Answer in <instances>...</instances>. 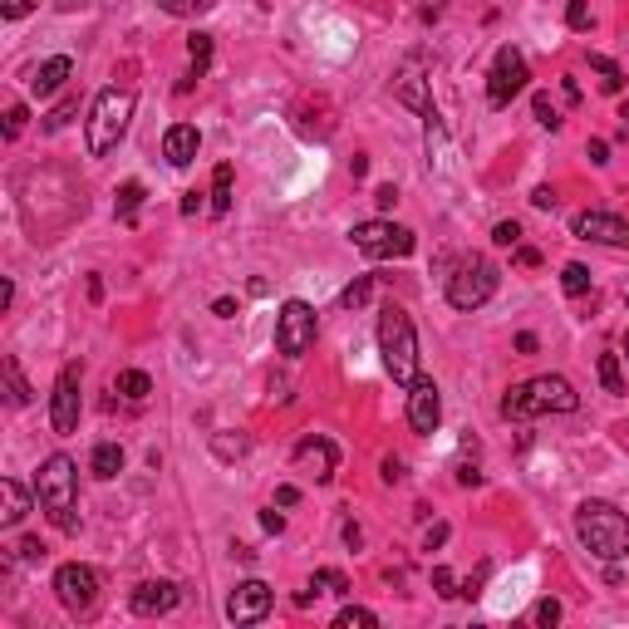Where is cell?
Wrapping results in <instances>:
<instances>
[{
  "label": "cell",
  "instance_id": "obj_40",
  "mask_svg": "<svg viewBox=\"0 0 629 629\" xmlns=\"http://www.w3.org/2000/svg\"><path fill=\"white\" fill-rule=\"evenodd\" d=\"M15 551H20V561H30V566H35V561H45V546H40V536H25Z\"/></svg>",
  "mask_w": 629,
  "mask_h": 629
},
{
  "label": "cell",
  "instance_id": "obj_35",
  "mask_svg": "<svg viewBox=\"0 0 629 629\" xmlns=\"http://www.w3.org/2000/svg\"><path fill=\"white\" fill-rule=\"evenodd\" d=\"M25 118H30V109H25V104H10V109H5V138H10V143L25 133Z\"/></svg>",
  "mask_w": 629,
  "mask_h": 629
},
{
  "label": "cell",
  "instance_id": "obj_26",
  "mask_svg": "<svg viewBox=\"0 0 629 629\" xmlns=\"http://www.w3.org/2000/svg\"><path fill=\"white\" fill-rule=\"evenodd\" d=\"M118 394H123L128 403H143L148 394H153V379H148L143 369H123V374H118Z\"/></svg>",
  "mask_w": 629,
  "mask_h": 629
},
{
  "label": "cell",
  "instance_id": "obj_18",
  "mask_svg": "<svg viewBox=\"0 0 629 629\" xmlns=\"http://www.w3.org/2000/svg\"><path fill=\"white\" fill-rule=\"evenodd\" d=\"M74 74V59L69 55H55V59H45L40 69H35V79H30V89L40 94V99H50V94H59L64 89V79Z\"/></svg>",
  "mask_w": 629,
  "mask_h": 629
},
{
  "label": "cell",
  "instance_id": "obj_34",
  "mask_svg": "<svg viewBox=\"0 0 629 629\" xmlns=\"http://www.w3.org/2000/svg\"><path fill=\"white\" fill-rule=\"evenodd\" d=\"M531 109H536V123H541V128H561V114H556L551 94H536V99H531Z\"/></svg>",
  "mask_w": 629,
  "mask_h": 629
},
{
  "label": "cell",
  "instance_id": "obj_44",
  "mask_svg": "<svg viewBox=\"0 0 629 629\" xmlns=\"http://www.w3.org/2000/svg\"><path fill=\"white\" fill-rule=\"evenodd\" d=\"M516 266H526V271H531V266H541V251H531V246H516Z\"/></svg>",
  "mask_w": 629,
  "mask_h": 629
},
{
  "label": "cell",
  "instance_id": "obj_21",
  "mask_svg": "<svg viewBox=\"0 0 629 629\" xmlns=\"http://www.w3.org/2000/svg\"><path fill=\"white\" fill-rule=\"evenodd\" d=\"M315 595H349V580H344L340 571H315L310 575V585L295 595V605H310Z\"/></svg>",
  "mask_w": 629,
  "mask_h": 629
},
{
  "label": "cell",
  "instance_id": "obj_6",
  "mask_svg": "<svg viewBox=\"0 0 629 629\" xmlns=\"http://www.w3.org/2000/svg\"><path fill=\"white\" fill-rule=\"evenodd\" d=\"M497 286H502V276L487 256H462L448 276V305L453 310H482L497 295Z\"/></svg>",
  "mask_w": 629,
  "mask_h": 629
},
{
  "label": "cell",
  "instance_id": "obj_12",
  "mask_svg": "<svg viewBox=\"0 0 629 629\" xmlns=\"http://www.w3.org/2000/svg\"><path fill=\"white\" fill-rule=\"evenodd\" d=\"M79 379H84L79 364H64L59 379H55V394H50V428H55L59 438L79 428Z\"/></svg>",
  "mask_w": 629,
  "mask_h": 629
},
{
  "label": "cell",
  "instance_id": "obj_17",
  "mask_svg": "<svg viewBox=\"0 0 629 629\" xmlns=\"http://www.w3.org/2000/svg\"><path fill=\"white\" fill-rule=\"evenodd\" d=\"M197 148H202V133L192 123H172L168 133H163V158H168L172 168H187L197 158Z\"/></svg>",
  "mask_w": 629,
  "mask_h": 629
},
{
  "label": "cell",
  "instance_id": "obj_13",
  "mask_svg": "<svg viewBox=\"0 0 629 629\" xmlns=\"http://www.w3.org/2000/svg\"><path fill=\"white\" fill-rule=\"evenodd\" d=\"M408 423H413V433H433L443 423V399H438V384L428 374H418L408 384Z\"/></svg>",
  "mask_w": 629,
  "mask_h": 629
},
{
  "label": "cell",
  "instance_id": "obj_33",
  "mask_svg": "<svg viewBox=\"0 0 629 629\" xmlns=\"http://www.w3.org/2000/svg\"><path fill=\"white\" fill-rule=\"evenodd\" d=\"M369 295H374V281L364 276V281H354V286H344L340 305H344V310H359V305H369Z\"/></svg>",
  "mask_w": 629,
  "mask_h": 629
},
{
  "label": "cell",
  "instance_id": "obj_5",
  "mask_svg": "<svg viewBox=\"0 0 629 629\" xmlns=\"http://www.w3.org/2000/svg\"><path fill=\"white\" fill-rule=\"evenodd\" d=\"M133 89H118L109 84L99 99H94V109H89V123H84V143H89V153L94 158H109L118 143H123V133H128V118H133Z\"/></svg>",
  "mask_w": 629,
  "mask_h": 629
},
{
  "label": "cell",
  "instance_id": "obj_53",
  "mask_svg": "<svg viewBox=\"0 0 629 629\" xmlns=\"http://www.w3.org/2000/svg\"><path fill=\"white\" fill-rule=\"evenodd\" d=\"M625 310H629V295H625Z\"/></svg>",
  "mask_w": 629,
  "mask_h": 629
},
{
  "label": "cell",
  "instance_id": "obj_11",
  "mask_svg": "<svg viewBox=\"0 0 629 629\" xmlns=\"http://www.w3.org/2000/svg\"><path fill=\"white\" fill-rule=\"evenodd\" d=\"M276 605V590L266 580H241L236 590L227 595V620L231 625H261Z\"/></svg>",
  "mask_w": 629,
  "mask_h": 629
},
{
  "label": "cell",
  "instance_id": "obj_27",
  "mask_svg": "<svg viewBox=\"0 0 629 629\" xmlns=\"http://www.w3.org/2000/svg\"><path fill=\"white\" fill-rule=\"evenodd\" d=\"M187 59H192V79H202L212 69V35H187Z\"/></svg>",
  "mask_w": 629,
  "mask_h": 629
},
{
  "label": "cell",
  "instance_id": "obj_50",
  "mask_svg": "<svg viewBox=\"0 0 629 629\" xmlns=\"http://www.w3.org/2000/svg\"><path fill=\"white\" fill-rule=\"evenodd\" d=\"M261 526H266V531H286V516H281V512H266V516H261Z\"/></svg>",
  "mask_w": 629,
  "mask_h": 629
},
{
  "label": "cell",
  "instance_id": "obj_48",
  "mask_svg": "<svg viewBox=\"0 0 629 629\" xmlns=\"http://www.w3.org/2000/svg\"><path fill=\"white\" fill-rule=\"evenodd\" d=\"M202 212V192H187V202H182V217H197Z\"/></svg>",
  "mask_w": 629,
  "mask_h": 629
},
{
  "label": "cell",
  "instance_id": "obj_42",
  "mask_svg": "<svg viewBox=\"0 0 629 629\" xmlns=\"http://www.w3.org/2000/svg\"><path fill=\"white\" fill-rule=\"evenodd\" d=\"M433 590H438V595H458V590H453V571H448V566H438V571H433Z\"/></svg>",
  "mask_w": 629,
  "mask_h": 629
},
{
  "label": "cell",
  "instance_id": "obj_31",
  "mask_svg": "<svg viewBox=\"0 0 629 629\" xmlns=\"http://www.w3.org/2000/svg\"><path fill=\"white\" fill-rule=\"evenodd\" d=\"M217 0H158V10H168L177 20H192V15H207Z\"/></svg>",
  "mask_w": 629,
  "mask_h": 629
},
{
  "label": "cell",
  "instance_id": "obj_32",
  "mask_svg": "<svg viewBox=\"0 0 629 629\" xmlns=\"http://www.w3.org/2000/svg\"><path fill=\"white\" fill-rule=\"evenodd\" d=\"M561 290H566V295H585V290H590V271H585L580 261H571V266L561 271Z\"/></svg>",
  "mask_w": 629,
  "mask_h": 629
},
{
  "label": "cell",
  "instance_id": "obj_14",
  "mask_svg": "<svg viewBox=\"0 0 629 629\" xmlns=\"http://www.w3.org/2000/svg\"><path fill=\"white\" fill-rule=\"evenodd\" d=\"M580 241H600V246H629V222L615 212H580L571 222Z\"/></svg>",
  "mask_w": 629,
  "mask_h": 629
},
{
  "label": "cell",
  "instance_id": "obj_16",
  "mask_svg": "<svg viewBox=\"0 0 629 629\" xmlns=\"http://www.w3.org/2000/svg\"><path fill=\"white\" fill-rule=\"evenodd\" d=\"M335 462H340V453H335L330 438H300V443H295V467L315 472V482H330V477H335Z\"/></svg>",
  "mask_w": 629,
  "mask_h": 629
},
{
  "label": "cell",
  "instance_id": "obj_45",
  "mask_svg": "<svg viewBox=\"0 0 629 629\" xmlns=\"http://www.w3.org/2000/svg\"><path fill=\"white\" fill-rule=\"evenodd\" d=\"M295 502H300V487H276V507H295Z\"/></svg>",
  "mask_w": 629,
  "mask_h": 629
},
{
  "label": "cell",
  "instance_id": "obj_1",
  "mask_svg": "<svg viewBox=\"0 0 629 629\" xmlns=\"http://www.w3.org/2000/svg\"><path fill=\"white\" fill-rule=\"evenodd\" d=\"M575 536L600 561L629 556V516L620 507H610V502H580L575 507Z\"/></svg>",
  "mask_w": 629,
  "mask_h": 629
},
{
  "label": "cell",
  "instance_id": "obj_25",
  "mask_svg": "<svg viewBox=\"0 0 629 629\" xmlns=\"http://www.w3.org/2000/svg\"><path fill=\"white\" fill-rule=\"evenodd\" d=\"M231 177H236L231 163H217V172H212V212H217V217L231 212Z\"/></svg>",
  "mask_w": 629,
  "mask_h": 629
},
{
  "label": "cell",
  "instance_id": "obj_3",
  "mask_svg": "<svg viewBox=\"0 0 629 629\" xmlns=\"http://www.w3.org/2000/svg\"><path fill=\"white\" fill-rule=\"evenodd\" d=\"M379 354H384V369L399 389H408L418 379V330H413L403 305L379 310Z\"/></svg>",
  "mask_w": 629,
  "mask_h": 629
},
{
  "label": "cell",
  "instance_id": "obj_19",
  "mask_svg": "<svg viewBox=\"0 0 629 629\" xmlns=\"http://www.w3.org/2000/svg\"><path fill=\"white\" fill-rule=\"evenodd\" d=\"M30 512V492L15 482V477H5L0 482V526H20Z\"/></svg>",
  "mask_w": 629,
  "mask_h": 629
},
{
  "label": "cell",
  "instance_id": "obj_28",
  "mask_svg": "<svg viewBox=\"0 0 629 629\" xmlns=\"http://www.w3.org/2000/svg\"><path fill=\"white\" fill-rule=\"evenodd\" d=\"M600 384H605V394H625V374H620V354H600Z\"/></svg>",
  "mask_w": 629,
  "mask_h": 629
},
{
  "label": "cell",
  "instance_id": "obj_43",
  "mask_svg": "<svg viewBox=\"0 0 629 629\" xmlns=\"http://www.w3.org/2000/svg\"><path fill=\"white\" fill-rule=\"evenodd\" d=\"M585 153H590V163H610V143H605V138H590Z\"/></svg>",
  "mask_w": 629,
  "mask_h": 629
},
{
  "label": "cell",
  "instance_id": "obj_30",
  "mask_svg": "<svg viewBox=\"0 0 629 629\" xmlns=\"http://www.w3.org/2000/svg\"><path fill=\"white\" fill-rule=\"evenodd\" d=\"M590 69H600V74H605V79H600V84H605V94H620V89H625V74H620V64H615V59L590 55Z\"/></svg>",
  "mask_w": 629,
  "mask_h": 629
},
{
  "label": "cell",
  "instance_id": "obj_29",
  "mask_svg": "<svg viewBox=\"0 0 629 629\" xmlns=\"http://www.w3.org/2000/svg\"><path fill=\"white\" fill-rule=\"evenodd\" d=\"M369 625H379V615L364 610V605H344L340 615H335V629H369Z\"/></svg>",
  "mask_w": 629,
  "mask_h": 629
},
{
  "label": "cell",
  "instance_id": "obj_15",
  "mask_svg": "<svg viewBox=\"0 0 629 629\" xmlns=\"http://www.w3.org/2000/svg\"><path fill=\"white\" fill-rule=\"evenodd\" d=\"M177 600H182V590L172 585V580H143L133 595H128V605H133V615H143V620H158V615H172L177 610Z\"/></svg>",
  "mask_w": 629,
  "mask_h": 629
},
{
  "label": "cell",
  "instance_id": "obj_20",
  "mask_svg": "<svg viewBox=\"0 0 629 629\" xmlns=\"http://www.w3.org/2000/svg\"><path fill=\"white\" fill-rule=\"evenodd\" d=\"M394 94H399V99L408 104V109H418V114H428V109H433V99H428V84H423V74H418L413 64H408V69L399 74Z\"/></svg>",
  "mask_w": 629,
  "mask_h": 629
},
{
  "label": "cell",
  "instance_id": "obj_8",
  "mask_svg": "<svg viewBox=\"0 0 629 629\" xmlns=\"http://www.w3.org/2000/svg\"><path fill=\"white\" fill-rule=\"evenodd\" d=\"M315 335H320L315 310H310L305 300H286L281 315H276V349H281L286 359H300V354L315 344Z\"/></svg>",
  "mask_w": 629,
  "mask_h": 629
},
{
  "label": "cell",
  "instance_id": "obj_47",
  "mask_svg": "<svg viewBox=\"0 0 629 629\" xmlns=\"http://www.w3.org/2000/svg\"><path fill=\"white\" fill-rule=\"evenodd\" d=\"M531 202H536V207H556V192H551V187H536Z\"/></svg>",
  "mask_w": 629,
  "mask_h": 629
},
{
  "label": "cell",
  "instance_id": "obj_39",
  "mask_svg": "<svg viewBox=\"0 0 629 629\" xmlns=\"http://www.w3.org/2000/svg\"><path fill=\"white\" fill-rule=\"evenodd\" d=\"M74 109H79V104H74V99H64V104H59L55 114L45 118V128H50V133H59V128H64V123H69V118H74Z\"/></svg>",
  "mask_w": 629,
  "mask_h": 629
},
{
  "label": "cell",
  "instance_id": "obj_22",
  "mask_svg": "<svg viewBox=\"0 0 629 629\" xmlns=\"http://www.w3.org/2000/svg\"><path fill=\"white\" fill-rule=\"evenodd\" d=\"M143 197H148V192H143V182H123V187H118L114 212H118V222H123V227H133V222H138V212H143Z\"/></svg>",
  "mask_w": 629,
  "mask_h": 629
},
{
  "label": "cell",
  "instance_id": "obj_2",
  "mask_svg": "<svg viewBox=\"0 0 629 629\" xmlns=\"http://www.w3.org/2000/svg\"><path fill=\"white\" fill-rule=\"evenodd\" d=\"M580 394L561 374H536L526 384H512L502 399V418H541V413H575Z\"/></svg>",
  "mask_w": 629,
  "mask_h": 629
},
{
  "label": "cell",
  "instance_id": "obj_41",
  "mask_svg": "<svg viewBox=\"0 0 629 629\" xmlns=\"http://www.w3.org/2000/svg\"><path fill=\"white\" fill-rule=\"evenodd\" d=\"M35 5H40V0H0V15H5V20H20V15H30Z\"/></svg>",
  "mask_w": 629,
  "mask_h": 629
},
{
  "label": "cell",
  "instance_id": "obj_23",
  "mask_svg": "<svg viewBox=\"0 0 629 629\" xmlns=\"http://www.w3.org/2000/svg\"><path fill=\"white\" fill-rule=\"evenodd\" d=\"M0 374H5L10 403H15V408H25V403H30V384H25V374H20V359H15V354H5V359H0Z\"/></svg>",
  "mask_w": 629,
  "mask_h": 629
},
{
  "label": "cell",
  "instance_id": "obj_7",
  "mask_svg": "<svg viewBox=\"0 0 629 629\" xmlns=\"http://www.w3.org/2000/svg\"><path fill=\"white\" fill-rule=\"evenodd\" d=\"M349 241H354V251H364L369 261H403V256L413 251V231L399 227V222H384V217L359 222V227L349 231Z\"/></svg>",
  "mask_w": 629,
  "mask_h": 629
},
{
  "label": "cell",
  "instance_id": "obj_10",
  "mask_svg": "<svg viewBox=\"0 0 629 629\" xmlns=\"http://www.w3.org/2000/svg\"><path fill=\"white\" fill-rule=\"evenodd\" d=\"M55 595L69 615H94V605H99V571H94V566H79V561L59 566Z\"/></svg>",
  "mask_w": 629,
  "mask_h": 629
},
{
  "label": "cell",
  "instance_id": "obj_49",
  "mask_svg": "<svg viewBox=\"0 0 629 629\" xmlns=\"http://www.w3.org/2000/svg\"><path fill=\"white\" fill-rule=\"evenodd\" d=\"M212 315H222V320H231V315H236V300H231V295H222V300L212 305Z\"/></svg>",
  "mask_w": 629,
  "mask_h": 629
},
{
  "label": "cell",
  "instance_id": "obj_51",
  "mask_svg": "<svg viewBox=\"0 0 629 629\" xmlns=\"http://www.w3.org/2000/svg\"><path fill=\"white\" fill-rule=\"evenodd\" d=\"M399 477H403V467L389 458V462H384V482H399Z\"/></svg>",
  "mask_w": 629,
  "mask_h": 629
},
{
  "label": "cell",
  "instance_id": "obj_46",
  "mask_svg": "<svg viewBox=\"0 0 629 629\" xmlns=\"http://www.w3.org/2000/svg\"><path fill=\"white\" fill-rule=\"evenodd\" d=\"M374 202H379V207H384V212H389V207H394V202H399V192H394V182H389V187H379V192H374Z\"/></svg>",
  "mask_w": 629,
  "mask_h": 629
},
{
  "label": "cell",
  "instance_id": "obj_37",
  "mask_svg": "<svg viewBox=\"0 0 629 629\" xmlns=\"http://www.w3.org/2000/svg\"><path fill=\"white\" fill-rule=\"evenodd\" d=\"M531 620H536V625H556V620H561V600H536Z\"/></svg>",
  "mask_w": 629,
  "mask_h": 629
},
{
  "label": "cell",
  "instance_id": "obj_38",
  "mask_svg": "<svg viewBox=\"0 0 629 629\" xmlns=\"http://www.w3.org/2000/svg\"><path fill=\"white\" fill-rule=\"evenodd\" d=\"M492 241H497V246H521V227H516V222H497V227H492Z\"/></svg>",
  "mask_w": 629,
  "mask_h": 629
},
{
  "label": "cell",
  "instance_id": "obj_36",
  "mask_svg": "<svg viewBox=\"0 0 629 629\" xmlns=\"http://www.w3.org/2000/svg\"><path fill=\"white\" fill-rule=\"evenodd\" d=\"M566 25L571 30H590V0H571L566 5Z\"/></svg>",
  "mask_w": 629,
  "mask_h": 629
},
{
  "label": "cell",
  "instance_id": "obj_9",
  "mask_svg": "<svg viewBox=\"0 0 629 629\" xmlns=\"http://www.w3.org/2000/svg\"><path fill=\"white\" fill-rule=\"evenodd\" d=\"M526 79H531L526 55H521L516 45H502L497 59H492V74H487V104H492V109H507L516 94L526 89Z\"/></svg>",
  "mask_w": 629,
  "mask_h": 629
},
{
  "label": "cell",
  "instance_id": "obj_4",
  "mask_svg": "<svg viewBox=\"0 0 629 629\" xmlns=\"http://www.w3.org/2000/svg\"><path fill=\"white\" fill-rule=\"evenodd\" d=\"M35 497H40V512L50 516V526L59 531H74V507H79V472H74V458H45L40 477H35Z\"/></svg>",
  "mask_w": 629,
  "mask_h": 629
},
{
  "label": "cell",
  "instance_id": "obj_24",
  "mask_svg": "<svg viewBox=\"0 0 629 629\" xmlns=\"http://www.w3.org/2000/svg\"><path fill=\"white\" fill-rule=\"evenodd\" d=\"M89 467H94V477H104V482L118 477V472H123V448H118V443H99L94 458H89Z\"/></svg>",
  "mask_w": 629,
  "mask_h": 629
},
{
  "label": "cell",
  "instance_id": "obj_52",
  "mask_svg": "<svg viewBox=\"0 0 629 629\" xmlns=\"http://www.w3.org/2000/svg\"><path fill=\"white\" fill-rule=\"evenodd\" d=\"M620 349H625V359H629V330H625V340H620Z\"/></svg>",
  "mask_w": 629,
  "mask_h": 629
}]
</instances>
